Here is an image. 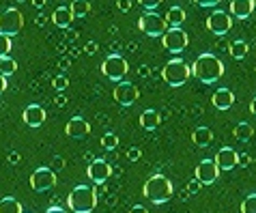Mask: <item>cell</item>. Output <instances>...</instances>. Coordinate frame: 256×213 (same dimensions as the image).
Returning <instances> with one entry per match:
<instances>
[{
	"label": "cell",
	"instance_id": "1",
	"mask_svg": "<svg viewBox=\"0 0 256 213\" xmlns=\"http://www.w3.org/2000/svg\"><path fill=\"white\" fill-rule=\"evenodd\" d=\"M192 76L198 78L202 84H213L224 76V62L218 58L216 54L204 52L194 60L192 65Z\"/></svg>",
	"mask_w": 256,
	"mask_h": 213
},
{
	"label": "cell",
	"instance_id": "2",
	"mask_svg": "<svg viewBox=\"0 0 256 213\" xmlns=\"http://www.w3.org/2000/svg\"><path fill=\"white\" fill-rule=\"evenodd\" d=\"M67 204L74 213H93L97 207V192L90 186H78L69 192Z\"/></svg>",
	"mask_w": 256,
	"mask_h": 213
},
{
	"label": "cell",
	"instance_id": "3",
	"mask_svg": "<svg viewBox=\"0 0 256 213\" xmlns=\"http://www.w3.org/2000/svg\"><path fill=\"white\" fill-rule=\"evenodd\" d=\"M142 194L155 204H164L170 196H172V183H170V179L164 174H153L146 179L144 188H142Z\"/></svg>",
	"mask_w": 256,
	"mask_h": 213
},
{
	"label": "cell",
	"instance_id": "4",
	"mask_svg": "<svg viewBox=\"0 0 256 213\" xmlns=\"http://www.w3.org/2000/svg\"><path fill=\"white\" fill-rule=\"evenodd\" d=\"M162 76L164 82L170 84V86H183L188 82V78L192 76V67L183 58H172L164 65Z\"/></svg>",
	"mask_w": 256,
	"mask_h": 213
},
{
	"label": "cell",
	"instance_id": "5",
	"mask_svg": "<svg viewBox=\"0 0 256 213\" xmlns=\"http://www.w3.org/2000/svg\"><path fill=\"white\" fill-rule=\"evenodd\" d=\"M138 28L144 34H148V37H164L170 26L166 24V18H162V16H158V13H153V11H146V13H142L140 16Z\"/></svg>",
	"mask_w": 256,
	"mask_h": 213
},
{
	"label": "cell",
	"instance_id": "6",
	"mask_svg": "<svg viewBox=\"0 0 256 213\" xmlns=\"http://www.w3.org/2000/svg\"><path fill=\"white\" fill-rule=\"evenodd\" d=\"M102 71L108 80L123 82V78L127 76V71H130V65H127V60L120 54H110L108 58L102 62Z\"/></svg>",
	"mask_w": 256,
	"mask_h": 213
},
{
	"label": "cell",
	"instance_id": "7",
	"mask_svg": "<svg viewBox=\"0 0 256 213\" xmlns=\"http://www.w3.org/2000/svg\"><path fill=\"white\" fill-rule=\"evenodd\" d=\"M22 26H24V16L20 9H16V6H11V9L0 13V32L6 34V37L18 34L22 30Z\"/></svg>",
	"mask_w": 256,
	"mask_h": 213
},
{
	"label": "cell",
	"instance_id": "8",
	"mask_svg": "<svg viewBox=\"0 0 256 213\" xmlns=\"http://www.w3.org/2000/svg\"><path fill=\"white\" fill-rule=\"evenodd\" d=\"M190 39H188V32L183 28H168L166 34H164V48L172 54H179L188 48Z\"/></svg>",
	"mask_w": 256,
	"mask_h": 213
},
{
	"label": "cell",
	"instance_id": "9",
	"mask_svg": "<svg viewBox=\"0 0 256 213\" xmlns=\"http://www.w3.org/2000/svg\"><path fill=\"white\" fill-rule=\"evenodd\" d=\"M220 172H222V170L218 168L216 160H202V162H198L194 176H196L198 183H202V186H211V183H216L220 179Z\"/></svg>",
	"mask_w": 256,
	"mask_h": 213
},
{
	"label": "cell",
	"instance_id": "10",
	"mask_svg": "<svg viewBox=\"0 0 256 213\" xmlns=\"http://www.w3.org/2000/svg\"><path fill=\"white\" fill-rule=\"evenodd\" d=\"M54 186H56V174H54L52 168L41 166L30 174V188L34 192H48V190H52Z\"/></svg>",
	"mask_w": 256,
	"mask_h": 213
},
{
	"label": "cell",
	"instance_id": "11",
	"mask_svg": "<svg viewBox=\"0 0 256 213\" xmlns=\"http://www.w3.org/2000/svg\"><path fill=\"white\" fill-rule=\"evenodd\" d=\"M230 26H232V20H230V13H226V11H213L207 18V28L213 34H218V37L228 32Z\"/></svg>",
	"mask_w": 256,
	"mask_h": 213
},
{
	"label": "cell",
	"instance_id": "12",
	"mask_svg": "<svg viewBox=\"0 0 256 213\" xmlns=\"http://www.w3.org/2000/svg\"><path fill=\"white\" fill-rule=\"evenodd\" d=\"M86 174H88V179L93 181L95 186H102V183H106L110 179L112 166L106 160H93L88 164V168H86Z\"/></svg>",
	"mask_w": 256,
	"mask_h": 213
},
{
	"label": "cell",
	"instance_id": "13",
	"mask_svg": "<svg viewBox=\"0 0 256 213\" xmlns=\"http://www.w3.org/2000/svg\"><path fill=\"white\" fill-rule=\"evenodd\" d=\"M138 86L136 84H132V82H118L116 84V88H114V99H116V104L120 106H134L138 102Z\"/></svg>",
	"mask_w": 256,
	"mask_h": 213
},
{
	"label": "cell",
	"instance_id": "14",
	"mask_svg": "<svg viewBox=\"0 0 256 213\" xmlns=\"http://www.w3.org/2000/svg\"><path fill=\"white\" fill-rule=\"evenodd\" d=\"M65 132H67L69 138L80 140V138H86L90 134V125L82 116H74V118H69V123L65 125Z\"/></svg>",
	"mask_w": 256,
	"mask_h": 213
},
{
	"label": "cell",
	"instance_id": "15",
	"mask_svg": "<svg viewBox=\"0 0 256 213\" xmlns=\"http://www.w3.org/2000/svg\"><path fill=\"white\" fill-rule=\"evenodd\" d=\"M22 118L28 127H41L46 123V110L39 104H30L26 106V110L22 112Z\"/></svg>",
	"mask_w": 256,
	"mask_h": 213
},
{
	"label": "cell",
	"instance_id": "16",
	"mask_svg": "<svg viewBox=\"0 0 256 213\" xmlns=\"http://www.w3.org/2000/svg\"><path fill=\"white\" fill-rule=\"evenodd\" d=\"M237 162H239V153L232 151L230 146L220 148L218 155H216V164H218L220 170H232L234 166H237Z\"/></svg>",
	"mask_w": 256,
	"mask_h": 213
},
{
	"label": "cell",
	"instance_id": "17",
	"mask_svg": "<svg viewBox=\"0 0 256 213\" xmlns=\"http://www.w3.org/2000/svg\"><path fill=\"white\" fill-rule=\"evenodd\" d=\"M211 104H213L216 110H228L234 104V93L230 88H218L211 97Z\"/></svg>",
	"mask_w": 256,
	"mask_h": 213
},
{
	"label": "cell",
	"instance_id": "18",
	"mask_svg": "<svg viewBox=\"0 0 256 213\" xmlns=\"http://www.w3.org/2000/svg\"><path fill=\"white\" fill-rule=\"evenodd\" d=\"M254 13V6H252V0H232L230 2V16L237 18V20H246Z\"/></svg>",
	"mask_w": 256,
	"mask_h": 213
},
{
	"label": "cell",
	"instance_id": "19",
	"mask_svg": "<svg viewBox=\"0 0 256 213\" xmlns=\"http://www.w3.org/2000/svg\"><path fill=\"white\" fill-rule=\"evenodd\" d=\"M52 22L58 28H69V24L74 22V13H71V6H58L52 13Z\"/></svg>",
	"mask_w": 256,
	"mask_h": 213
},
{
	"label": "cell",
	"instance_id": "20",
	"mask_svg": "<svg viewBox=\"0 0 256 213\" xmlns=\"http://www.w3.org/2000/svg\"><path fill=\"white\" fill-rule=\"evenodd\" d=\"M160 120H162V116L158 110H144L140 114V127H144L146 132H153L160 127Z\"/></svg>",
	"mask_w": 256,
	"mask_h": 213
},
{
	"label": "cell",
	"instance_id": "21",
	"mask_svg": "<svg viewBox=\"0 0 256 213\" xmlns=\"http://www.w3.org/2000/svg\"><path fill=\"white\" fill-rule=\"evenodd\" d=\"M211 140H213V132L209 130V127H196L194 132H192V142H194L196 146H209L211 144Z\"/></svg>",
	"mask_w": 256,
	"mask_h": 213
},
{
	"label": "cell",
	"instance_id": "22",
	"mask_svg": "<svg viewBox=\"0 0 256 213\" xmlns=\"http://www.w3.org/2000/svg\"><path fill=\"white\" fill-rule=\"evenodd\" d=\"M186 22V11L181 6H170L166 13V24L170 28H181V24Z\"/></svg>",
	"mask_w": 256,
	"mask_h": 213
},
{
	"label": "cell",
	"instance_id": "23",
	"mask_svg": "<svg viewBox=\"0 0 256 213\" xmlns=\"http://www.w3.org/2000/svg\"><path fill=\"white\" fill-rule=\"evenodd\" d=\"M228 52H230V56L234 60H241V58H246L248 56V52H250V46H248L244 39H237V41H232L230 44Z\"/></svg>",
	"mask_w": 256,
	"mask_h": 213
},
{
	"label": "cell",
	"instance_id": "24",
	"mask_svg": "<svg viewBox=\"0 0 256 213\" xmlns=\"http://www.w3.org/2000/svg\"><path fill=\"white\" fill-rule=\"evenodd\" d=\"M252 134H254L252 125H250V123H246V120H244V123H239V125L232 130V136L237 138L239 142H248V140L252 138Z\"/></svg>",
	"mask_w": 256,
	"mask_h": 213
},
{
	"label": "cell",
	"instance_id": "25",
	"mask_svg": "<svg viewBox=\"0 0 256 213\" xmlns=\"http://www.w3.org/2000/svg\"><path fill=\"white\" fill-rule=\"evenodd\" d=\"M0 213H24V211H22V204H20V200L6 196V198L0 200Z\"/></svg>",
	"mask_w": 256,
	"mask_h": 213
},
{
	"label": "cell",
	"instance_id": "26",
	"mask_svg": "<svg viewBox=\"0 0 256 213\" xmlns=\"http://www.w3.org/2000/svg\"><path fill=\"white\" fill-rule=\"evenodd\" d=\"M88 11H90L88 0H74V2H71V13H74V18H84Z\"/></svg>",
	"mask_w": 256,
	"mask_h": 213
},
{
	"label": "cell",
	"instance_id": "27",
	"mask_svg": "<svg viewBox=\"0 0 256 213\" xmlns=\"http://www.w3.org/2000/svg\"><path fill=\"white\" fill-rule=\"evenodd\" d=\"M18 71V62L13 60V58H0V74H2L4 78H9V76H13Z\"/></svg>",
	"mask_w": 256,
	"mask_h": 213
},
{
	"label": "cell",
	"instance_id": "28",
	"mask_svg": "<svg viewBox=\"0 0 256 213\" xmlns=\"http://www.w3.org/2000/svg\"><path fill=\"white\" fill-rule=\"evenodd\" d=\"M11 48H13L11 37H6V34L0 32V58H6V56L11 54Z\"/></svg>",
	"mask_w": 256,
	"mask_h": 213
},
{
	"label": "cell",
	"instance_id": "29",
	"mask_svg": "<svg viewBox=\"0 0 256 213\" xmlns=\"http://www.w3.org/2000/svg\"><path fill=\"white\" fill-rule=\"evenodd\" d=\"M241 213H256V194H250L241 202Z\"/></svg>",
	"mask_w": 256,
	"mask_h": 213
},
{
	"label": "cell",
	"instance_id": "30",
	"mask_svg": "<svg viewBox=\"0 0 256 213\" xmlns=\"http://www.w3.org/2000/svg\"><path fill=\"white\" fill-rule=\"evenodd\" d=\"M118 144V138L114 136V134H104L102 136V146L108 148V151H112V148H116Z\"/></svg>",
	"mask_w": 256,
	"mask_h": 213
},
{
	"label": "cell",
	"instance_id": "31",
	"mask_svg": "<svg viewBox=\"0 0 256 213\" xmlns=\"http://www.w3.org/2000/svg\"><path fill=\"white\" fill-rule=\"evenodd\" d=\"M52 86H54V90H58V93H62V90H65L67 86H69V78L67 76H56L54 80H52Z\"/></svg>",
	"mask_w": 256,
	"mask_h": 213
},
{
	"label": "cell",
	"instance_id": "32",
	"mask_svg": "<svg viewBox=\"0 0 256 213\" xmlns=\"http://www.w3.org/2000/svg\"><path fill=\"white\" fill-rule=\"evenodd\" d=\"M138 2L144 6L146 11H153V9H158V6L164 2V0H138Z\"/></svg>",
	"mask_w": 256,
	"mask_h": 213
},
{
	"label": "cell",
	"instance_id": "33",
	"mask_svg": "<svg viewBox=\"0 0 256 213\" xmlns=\"http://www.w3.org/2000/svg\"><path fill=\"white\" fill-rule=\"evenodd\" d=\"M200 188H202V183H198L196 179H192L190 183H188V194L192 196V194H198L200 192Z\"/></svg>",
	"mask_w": 256,
	"mask_h": 213
},
{
	"label": "cell",
	"instance_id": "34",
	"mask_svg": "<svg viewBox=\"0 0 256 213\" xmlns=\"http://www.w3.org/2000/svg\"><path fill=\"white\" fill-rule=\"evenodd\" d=\"M140 148H130V151H127V160L130 162H138L140 160Z\"/></svg>",
	"mask_w": 256,
	"mask_h": 213
},
{
	"label": "cell",
	"instance_id": "35",
	"mask_svg": "<svg viewBox=\"0 0 256 213\" xmlns=\"http://www.w3.org/2000/svg\"><path fill=\"white\" fill-rule=\"evenodd\" d=\"M220 2H222V0H194V4H198V6H216Z\"/></svg>",
	"mask_w": 256,
	"mask_h": 213
},
{
	"label": "cell",
	"instance_id": "36",
	"mask_svg": "<svg viewBox=\"0 0 256 213\" xmlns=\"http://www.w3.org/2000/svg\"><path fill=\"white\" fill-rule=\"evenodd\" d=\"M118 9L123 11V13H127L132 9V0H118Z\"/></svg>",
	"mask_w": 256,
	"mask_h": 213
},
{
	"label": "cell",
	"instance_id": "37",
	"mask_svg": "<svg viewBox=\"0 0 256 213\" xmlns=\"http://www.w3.org/2000/svg\"><path fill=\"white\" fill-rule=\"evenodd\" d=\"M130 213H148V209H146V207H142V204H136V207H132V209H130Z\"/></svg>",
	"mask_w": 256,
	"mask_h": 213
},
{
	"label": "cell",
	"instance_id": "38",
	"mask_svg": "<svg viewBox=\"0 0 256 213\" xmlns=\"http://www.w3.org/2000/svg\"><path fill=\"white\" fill-rule=\"evenodd\" d=\"M237 164H241V166H248V164H250V158H248L246 153H241V155H239V162H237Z\"/></svg>",
	"mask_w": 256,
	"mask_h": 213
},
{
	"label": "cell",
	"instance_id": "39",
	"mask_svg": "<svg viewBox=\"0 0 256 213\" xmlns=\"http://www.w3.org/2000/svg\"><path fill=\"white\" fill-rule=\"evenodd\" d=\"M86 52L88 54H95L97 52V44H95V41H88V44H86Z\"/></svg>",
	"mask_w": 256,
	"mask_h": 213
},
{
	"label": "cell",
	"instance_id": "40",
	"mask_svg": "<svg viewBox=\"0 0 256 213\" xmlns=\"http://www.w3.org/2000/svg\"><path fill=\"white\" fill-rule=\"evenodd\" d=\"M4 90H6V78H4L2 74H0V95H2Z\"/></svg>",
	"mask_w": 256,
	"mask_h": 213
},
{
	"label": "cell",
	"instance_id": "41",
	"mask_svg": "<svg viewBox=\"0 0 256 213\" xmlns=\"http://www.w3.org/2000/svg\"><path fill=\"white\" fill-rule=\"evenodd\" d=\"M34 22H37V26H41V28H44L48 20H46V16H37V20H34Z\"/></svg>",
	"mask_w": 256,
	"mask_h": 213
},
{
	"label": "cell",
	"instance_id": "42",
	"mask_svg": "<svg viewBox=\"0 0 256 213\" xmlns=\"http://www.w3.org/2000/svg\"><path fill=\"white\" fill-rule=\"evenodd\" d=\"M46 213H67L65 209H62V207H50Z\"/></svg>",
	"mask_w": 256,
	"mask_h": 213
},
{
	"label": "cell",
	"instance_id": "43",
	"mask_svg": "<svg viewBox=\"0 0 256 213\" xmlns=\"http://www.w3.org/2000/svg\"><path fill=\"white\" fill-rule=\"evenodd\" d=\"M32 4L37 6V9H44V6H46V0H32Z\"/></svg>",
	"mask_w": 256,
	"mask_h": 213
},
{
	"label": "cell",
	"instance_id": "44",
	"mask_svg": "<svg viewBox=\"0 0 256 213\" xmlns=\"http://www.w3.org/2000/svg\"><path fill=\"white\" fill-rule=\"evenodd\" d=\"M250 112H252V114L256 116V97L252 99V104H250Z\"/></svg>",
	"mask_w": 256,
	"mask_h": 213
},
{
	"label": "cell",
	"instance_id": "45",
	"mask_svg": "<svg viewBox=\"0 0 256 213\" xmlns=\"http://www.w3.org/2000/svg\"><path fill=\"white\" fill-rule=\"evenodd\" d=\"M20 162V155L18 153H11V164H18Z\"/></svg>",
	"mask_w": 256,
	"mask_h": 213
},
{
	"label": "cell",
	"instance_id": "46",
	"mask_svg": "<svg viewBox=\"0 0 256 213\" xmlns=\"http://www.w3.org/2000/svg\"><path fill=\"white\" fill-rule=\"evenodd\" d=\"M56 104H58V106H62V104H65V97H62V95H58V97H56Z\"/></svg>",
	"mask_w": 256,
	"mask_h": 213
},
{
	"label": "cell",
	"instance_id": "47",
	"mask_svg": "<svg viewBox=\"0 0 256 213\" xmlns=\"http://www.w3.org/2000/svg\"><path fill=\"white\" fill-rule=\"evenodd\" d=\"M140 74H142V78H146V76H148V67H142Z\"/></svg>",
	"mask_w": 256,
	"mask_h": 213
},
{
	"label": "cell",
	"instance_id": "48",
	"mask_svg": "<svg viewBox=\"0 0 256 213\" xmlns=\"http://www.w3.org/2000/svg\"><path fill=\"white\" fill-rule=\"evenodd\" d=\"M252 6H254V11H256V0H252Z\"/></svg>",
	"mask_w": 256,
	"mask_h": 213
},
{
	"label": "cell",
	"instance_id": "49",
	"mask_svg": "<svg viewBox=\"0 0 256 213\" xmlns=\"http://www.w3.org/2000/svg\"><path fill=\"white\" fill-rule=\"evenodd\" d=\"M16 2H26V0H16Z\"/></svg>",
	"mask_w": 256,
	"mask_h": 213
}]
</instances>
